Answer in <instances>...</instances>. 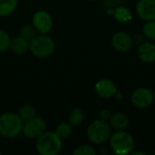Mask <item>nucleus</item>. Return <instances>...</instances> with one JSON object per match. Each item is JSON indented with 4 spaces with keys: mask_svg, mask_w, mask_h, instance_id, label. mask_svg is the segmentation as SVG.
Returning a JSON list of instances; mask_svg holds the SVG:
<instances>
[{
    "mask_svg": "<svg viewBox=\"0 0 155 155\" xmlns=\"http://www.w3.org/2000/svg\"><path fill=\"white\" fill-rule=\"evenodd\" d=\"M138 58L145 64L155 62V44L153 41H144L139 45L137 49Z\"/></svg>",
    "mask_w": 155,
    "mask_h": 155,
    "instance_id": "f8f14e48",
    "label": "nucleus"
},
{
    "mask_svg": "<svg viewBox=\"0 0 155 155\" xmlns=\"http://www.w3.org/2000/svg\"><path fill=\"white\" fill-rule=\"evenodd\" d=\"M37 35V31L32 25H25L20 28V36L26 39L27 41H31Z\"/></svg>",
    "mask_w": 155,
    "mask_h": 155,
    "instance_id": "aec40b11",
    "label": "nucleus"
},
{
    "mask_svg": "<svg viewBox=\"0 0 155 155\" xmlns=\"http://www.w3.org/2000/svg\"><path fill=\"white\" fill-rule=\"evenodd\" d=\"M95 93L98 96L104 99H110L114 97L115 93L118 91L114 83L109 79L99 80L94 86Z\"/></svg>",
    "mask_w": 155,
    "mask_h": 155,
    "instance_id": "9b49d317",
    "label": "nucleus"
},
{
    "mask_svg": "<svg viewBox=\"0 0 155 155\" xmlns=\"http://www.w3.org/2000/svg\"><path fill=\"white\" fill-rule=\"evenodd\" d=\"M9 49L13 52V54L16 55H23L26 54L29 50V41L20 35L11 38Z\"/></svg>",
    "mask_w": 155,
    "mask_h": 155,
    "instance_id": "4468645a",
    "label": "nucleus"
},
{
    "mask_svg": "<svg viewBox=\"0 0 155 155\" xmlns=\"http://www.w3.org/2000/svg\"><path fill=\"white\" fill-rule=\"evenodd\" d=\"M109 144L112 151L118 155L131 154L134 152L135 143L133 136L124 131H115L109 138Z\"/></svg>",
    "mask_w": 155,
    "mask_h": 155,
    "instance_id": "7ed1b4c3",
    "label": "nucleus"
},
{
    "mask_svg": "<svg viewBox=\"0 0 155 155\" xmlns=\"http://www.w3.org/2000/svg\"><path fill=\"white\" fill-rule=\"evenodd\" d=\"M11 44V37L9 35L0 29V52H5L10 48Z\"/></svg>",
    "mask_w": 155,
    "mask_h": 155,
    "instance_id": "4be33fe9",
    "label": "nucleus"
},
{
    "mask_svg": "<svg viewBox=\"0 0 155 155\" xmlns=\"http://www.w3.org/2000/svg\"><path fill=\"white\" fill-rule=\"evenodd\" d=\"M145 35H143V34H141V33H137V34H135L134 36H133V40H134V43H136V44H138V45H140V44H142L143 42H144L145 41Z\"/></svg>",
    "mask_w": 155,
    "mask_h": 155,
    "instance_id": "393cba45",
    "label": "nucleus"
},
{
    "mask_svg": "<svg viewBox=\"0 0 155 155\" xmlns=\"http://www.w3.org/2000/svg\"><path fill=\"white\" fill-rule=\"evenodd\" d=\"M154 101V94L148 87H139L135 89L131 95L132 104L139 109L150 107Z\"/></svg>",
    "mask_w": 155,
    "mask_h": 155,
    "instance_id": "423d86ee",
    "label": "nucleus"
},
{
    "mask_svg": "<svg viewBox=\"0 0 155 155\" xmlns=\"http://www.w3.org/2000/svg\"><path fill=\"white\" fill-rule=\"evenodd\" d=\"M74 155H95L96 154V151L94 150V147L90 146V145H81L78 146L77 148H75V150L73 152Z\"/></svg>",
    "mask_w": 155,
    "mask_h": 155,
    "instance_id": "5701e85b",
    "label": "nucleus"
},
{
    "mask_svg": "<svg viewBox=\"0 0 155 155\" xmlns=\"http://www.w3.org/2000/svg\"><path fill=\"white\" fill-rule=\"evenodd\" d=\"M84 122V114L81 109L74 108L73 109L68 115V123L72 125V127H77L82 124Z\"/></svg>",
    "mask_w": 155,
    "mask_h": 155,
    "instance_id": "f3484780",
    "label": "nucleus"
},
{
    "mask_svg": "<svg viewBox=\"0 0 155 155\" xmlns=\"http://www.w3.org/2000/svg\"><path fill=\"white\" fill-rule=\"evenodd\" d=\"M112 130L113 129L108 122L98 119L91 123L87 127L86 137L92 143L102 144L109 141Z\"/></svg>",
    "mask_w": 155,
    "mask_h": 155,
    "instance_id": "39448f33",
    "label": "nucleus"
},
{
    "mask_svg": "<svg viewBox=\"0 0 155 155\" xmlns=\"http://www.w3.org/2000/svg\"><path fill=\"white\" fill-rule=\"evenodd\" d=\"M113 47L118 52H127L129 51L134 45L133 36L124 31L116 32L111 40Z\"/></svg>",
    "mask_w": 155,
    "mask_h": 155,
    "instance_id": "1a4fd4ad",
    "label": "nucleus"
},
{
    "mask_svg": "<svg viewBox=\"0 0 155 155\" xmlns=\"http://www.w3.org/2000/svg\"><path fill=\"white\" fill-rule=\"evenodd\" d=\"M135 12L145 22L155 20V0H139L135 5Z\"/></svg>",
    "mask_w": 155,
    "mask_h": 155,
    "instance_id": "9d476101",
    "label": "nucleus"
},
{
    "mask_svg": "<svg viewBox=\"0 0 155 155\" xmlns=\"http://www.w3.org/2000/svg\"><path fill=\"white\" fill-rule=\"evenodd\" d=\"M113 15L114 19L121 24H128L133 20V14L131 10L125 6L117 5L113 11Z\"/></svg>",
    "mask_w": 155,
    "mask_h": 155,
    "instance_id": "2eb2a0df",
    "label": "nucleus"
},
{
    "mask_svg": "<svg viewBox=\"0 0 155 155\" xmlns=\"http://www.w3.org/2000/svg\"><path fill=\"white\" fill-rule=\"evenodd\" d=\"M154 154H155V151H154Z\"/></svg>",
    "mask_w": 155,
    "mask_h": 155,
    "instance_id": "c756f323",
    "label": "nucleus"
},
{
    "mask_svg": "<svg viewBox=\"0 0 155 155\" xmlns=\"http://www.w3.org/2000/svg\"><path fill=\"white\" fill-rule=\"evenodd\" d=\"M112 114H113L111 113L110 110H108V109H104V110H102V111L100 112V114H99V119H100V120H103V121H104V122H109V120H110Z\"/></svg>",
    "mask_w": 155,
    "mask_h": 155,
    "instance_id": "b1692460",
    "label": "nucleus"
},
{
    "mask_svg": "<svg viewBox=\"0 0 155 155\" xmlns=\"http://www.w3.org/2000/svg\"><path fill=\"white\" fill-rule=\"evenodd\" d=\"M143 33L149 41L155 42V20L146 21L143 27Z\"/></svg>",
    "mask_w": 155,
    "mask_h": 155,
    "instance_id": "412c9836",
    "label": "nucleus"
},
{
    "mask_svg": "<svg viewBox=\"0 0 155 155\" xmlns=\"http://www.w3.org/2000/svg\"><path fill=\"white\" fill-rule=\"evenodd\" d=\"M54 133L62 140L67 139L72 134V125L69 123H62L56 126Z\"/></svg>",
    "mask_w": 155,
    "mask_h": 155,
    "instance_id": "6ab92c4d",
    "label": "nucleus"
},
{
    "mask_svg": "<svg viewBox=\"0 0 155 155\" xmlns=\"http://www.w3.org/2000/svg\"><path fill=\"white\" fill-rule=\"evenodd\" d=\"M18 115L25 122V121H27V120L36 116V110L31 104H25L19 109Z\"/></svg>",
    "mask_w": 155,
    "mask_h": 155,
    "instance_id": "a211bd4d",
    "label": "nucleus"
},
{
    "mask_svg": "<svg viewBox=\"0 0 155 155\" xmlns=\"http://www.w3.org/2000/svg\"><path fill=\"white\" fill-rule=\"evenodd\" d=\"M24 121L14 113H5L0 115V135L5 138H15L23 130Z\"/></svg>",
    "mask_w": 155,
    "mask_h": 155,
    "instance_id": "f03ea898",
    "label": "nucleus"
},
{
    "mask_svg": "<svg viewBox=\"0 0 155 155\" xmlns=\"http://www.w3.org/2000/svg\"><path fill=\"white\" fill-rule=\"evenodd\" d=\"M2 154V152H1V150H0V155Z\"/></svg>",
    "mask_w": 155,
    "mask_h": 155,
    "instance_id": "c85d7f7f",
    "label": "nucleus"
},
{
    "mask_svg": "<svg viewBox=\"0 0 155 155\" xmlns=\"http://www.w3.org/2000/svg\"><path fill=\"white\" fill-rule=\"evenodd\" d=\"M46 130L45 122L37 116H35L27 121H25L22 133L29 139H37Z\"/></svg>",
    "mask_w": 155,
    "mask_h": 155,
    "instance_id": "0eeeda50",
    "label": "nucleus"
},
{
    "mask_svg": "<svg viewBox=\"0 0 155 155\" xmlns=\"http://www.w3.org/2000/svg\"><path fill=\"white\" fill-rule=\"evenodd\" d=\"M114 97L115 99H117V100H121V99L123 98V94H119V92L117 91V92L115 93V94L114 95Z\"/></svg>",
    "mask_w": 155,
    "mask_h": 155,
    "instance_id": "a878e982",
    "label": "nucleus"
},
{
    "mask_svg": "<svg viewBox=\"0 0 155 155\" xmlns=\"http://www.w3.org/2000/svg\"><path fill=\"white\" fill-rule=\"evenodd\" d=\"M32 25L39 34L47 35L53 27V19L45 10L36 11L32 17Z\"/></svg>",
    "mask_w": 155,
    "mask_h": 155,
    "instance_id": "6e6552de",
    "label": "nucleus"
},
{
    "mask_svg": "<svg viewBox=\"0 0 155 155\" xmlns=\"http://www.w3.org/2000/svg\"><path fill=\"white\" fill-rule=\"evenodd\" d=\"M86 1H95V0H86Z\"/></svg>",
    "mask_w": 155,
    "mask_h": 155,
    "instance_id": "cd10ccee",
    "label": "nucleus"
},
{
    "mask_svg": "<svg viewBox=\"0 0 155 155\" xmlns=\"http://www.w3.org/2000/svg\"><path fill=\"white\" fill-rule=\"evenodd\" d=\"M29 50L33 55L38 58H47L54 54L55 43L46 35H36L29 42Z\"/></svg>",
    "mask_w": 155,
    "mask_h": 155,
    "instance_id": "20e7f679",
    "label": "nucleus"
},
{
    "mask_svg": "<svg viewBox=\"0 0 155 155\" xmlns=\"http://www.w3.org/2000/svg\"><path fill=\"white\" fill-rule=\"evenodd\" d=\"M35 148L41 155H57L62 151L63 142L54 132H45L36 139Z\"/></svg>",
    "mask_w": 155,
    "mask_h": 155,
    "instance_id": "f257e3e1",
    "label": "nucleus"
},
{
    "mask_svg": "<svg viewBox=\"0 0 155 155\" xmlns=\"http://www.w3.org/2000/svg\"><path fill=\"white\" fill-rule=\"evenodd\" d=\"M108 123L114 131H124L129 126L130 119L125 114L117 112L112 114Z\"/></svg>",
    "mask_w": 155,
    "mask_h": 155,
    "instance_id": "ddd939ff",
    "label": "nucleus"
},
{
    "mask_svg": "<svg viewBox=\"0 0 155 155\" xmlns=\"http://www.w3.org/2000/svg\"><path fill=\"white\" fill-rule=\"evenodd\" d=\"M18 0H0V17L12 14L17 5Z\"/></svg>",
    "mask_w": 155,
    "mask_h": 155,
    "instance_id": "dca6fc26",
    "label": "nucleus"
},
{
    "mask_svg": "<svg viewBox=\"0 0 155 155\" xmlns=\"http://www.w3.org/2000/svg\"><path fill=\"white\" fill-rule=\"evenodd\" d=\"M131 154H134V155H136V154H141V155H145L146 153H143V152H133Z\"/></svg>",
    "mask_w": 155,
    "mask_h": 155,
    "instance_id": "bb28decb",
    "label": "nucleus"
}]
</instances>
